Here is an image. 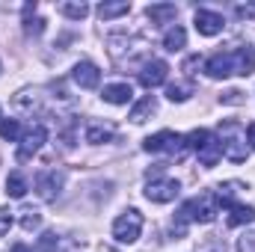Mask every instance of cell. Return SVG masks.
I'll use <instances>...</instances> for the list:
<instances>
[{
  "instance_id": "20",
  "label": "cell",
  "mask_w": 255,
  "mask_h": 252,
  "mask_svg": "<svg viewBox=\"0 0 255 252\" xmlns=\"http://www.w3.org/2000/svg\"><path fill=\"white\" fill-rule=\"evenodd\" d=\"M27 178L21 175V172H9V178H6V196H12V199H24L27 196Z\"/></svg>"
},
{
  "instance_id": "17",
  "label": "cell",
  "mask_w": 255,
  "mask_h": 252,
  "mask_svg": "<svg viewBox=\"0 0 255 252\" xmlns=\"http://www.w3.org/2000/svg\"><path fill=\"white\" fill-rule=\"evenodd\" d=\"M151 113H157V101H154V95H145V98H139V101L133 104V110H130V122L142 125Z\"/></svg>"
},
{
  "instance_id": "32",
  "label": "cell",
  "mask_w": 255,
  "mask_h": 252,
  "mask_svg": "<svg viewBox=\"0 0 255 252\" xmlns=\"http://www.w3.org/2000/svg\"><path fill=\"white\" fill-rule=\"evenodd\" d=\"M247 142H250V145L255 148V122H253L250 127H247Z\"/></svg>"
},
{
  "instance_id": "15",
  "label": "cell",
  "mask_w": 255,
  "mask_h": 252,
  "mask_svg": "<svg viewBox=\"0 0 255 252\" xmlns=\"http://www.w3.org/2000/svg\"><path fill=\"white\" fill-rule=\"evenodd\" d=\"M255 220V208L250 205H238V202H232L229 205V217H226V223L235 229V226H247V223H253Z\"/></svg>"
},
{
  "instance_id": "30",
  "label": "cell",
  "mask_w": 255,
  "mask_h": 252,
  "mask_svg": "<svg viewBox=\"0 0 255 252\" xmlns=\"http://www.w3.org/2000/svg\"><path fill=\"white\" fill-rule=\"evenodd\" d=\"M235 12H238V18H255V3H247V6H238Z\"/></svg>"
},
{
  "instance_id": "24",
  "label": "cell",
  "mask_w": 255,
  "mask_h": 252,
  "mask_svg": "<svg viewBox=\"0 0 255 252\" xmlns=\"http://www.w3.org/2000/svg\"><path fill=\"white\" fill-rule=\"evenodd\" d=\"M0 136L9 139V142H15V139L21 136V125H18V119H3V122H0Z\"/></svg>"
},
{
  "instance_id": "25",
  "label": "cell",
  "mask_w": 255,
  "mask_h": 252,
  "mask_svg": "<svg viewBox=\"0 0 255 252\" xmlns=\"http://www.w3.org/2000/svg\"><path fill=\"white\" fill-rule=\"evenodd\" d=\"M110 136H113V130H110V127H101V125H92L86 130V142H95V145H98V142H107Z\"/></svg>"
},
{
  "instance_id": "22",
  "label": "cell",
  "mask_w": 255,
  "mask_h": 252,
  "mask_svg": "<svg viewBox=\"0 0 255 252\" xmlns=\"http://www.w3.org/2000/svg\"><path fill=\"white\" fill-rule=\"evenodd\" d=\"M190 95H193L190 83H169V86H166V98H169L172 104H181V101H187Z\"/></svg>"
},
{
  "instance_id": "7",
  "label": "cell",
  "mask_w": 255,
  "mask_h": 252,
  "mask_svg": "<svg viewBox=\"0 0 255 252\" xmlns=\"http://www.w3.org/2000/svg\"><path fill=\"white\" fill-rule=\"evenodd\" d=\"M193 24H196V30H199L202 36H217V33H223V27H226L223 15H220V12H211V9H196Z\"/></svg>"
},
{
  "instance_id": "4",
  "label": "cell",
  "mask_w": 255,
  "mask_h": 252,
  "mask_svg": "<svg viewBox=\"0 0 255 252\" xmlns=\"http://www.w3.org/2000/svg\"><path fill=\"white\" fill-rule=\"evenodd\" d=\"M178 193H181V184H178L175 178H151V181L145 184V199L154 202V205H166V202H172Z\"/></svg>"
},
{
  "instance_id": "11",
  "label": "cell",
  "mask_w": 255,
  "mask_h": 252,
  "mask_svg": "<svg viewBox=\"0 0 255 252\" xmlns=\"http://www.w3.org/2000/svg\"><path fill=\"white\" fill-rule=\"evenodd\" d=\"M196 154H199V163H202V166H208V169H211V166H217V163H220V157H223L220 139H217L214 133H208V136H205V142L196 148Z\"/></svg>"
},
{
  "instance_id": "21",
  "label": "cell",
  "mask_w": 255,
  "mask_h": 252,
  "mask_svg": "<svg viewBox=\"0 0 255 252\" xmlns=\"http://www.w3.org/2000/svg\"><path fill=\"white\" fill-rule=\"evenodd\" d=\"M60 12H63L65 18H71V21H83L86 15H89V6L80 0H65V3H60Z\"/></svg>"
},
{
  "instance_id": "13",
  "label": "cell",
  "mask_w": 255,
  "mask_h": 252,
  "mask_svg": "<svg viewBox=\"0 0 255 252\" xmlns=\"http://www.w3.org/2000/svg\"><path fill=\"white\" fill-rule=\"evenodd\" d=\"M101 98L107 104H128L133 98V89H130V83H110V86H104Z\"/></svg>"
},
{
  "instance_id": "26",
  "label": "cell",
  "mask_w": 255,
  "mask_h": 252,
  "mask_svg": "<svg viewBox=\"0 0 255 252\" xmlns=\"http://www.w3.org/2000/svg\"><path fill=\"white\" fill-rule=\"evenodd\" d=\"M39 223H42L39 211H33V208L21 211V229H24V232H33V229H39Z\"/></svg>"
},
{
  "instance_id": "12",
  "label": "cell",
  "mask_w": 255,
  "mask_h": 252,
  "mask_svg": "<svg viewBox=\"0 0 255 252\" xmlns=\"http://www.w3.org/2000/svg\"><path fill=\"white\" fill-rule=\"evenodd\" d=\"M205 71H208V77H214V80L232 77V74H235V68H232V54H214V57L205 63Z\"/></svg>"
},
{
  "instance_id": "5",
  "label": "cell",
  "mask_w": 255,
  "mask_h": 252,
  "mask_svg": "<svg viewBox=\"0 0 255 252\" xmlns=\"http://www.w3.org/2000/svg\"><path fill=\"white\" fill-rule=\"evenodd\" d=\"M45 139H48V127L45 125H33L24 136H21V145H18V160L24 163V160H30L42 145H45Z\"/></svg>"
},
{
  "instance_id": "33",
  "label": "cell",
  "mask_w": 255,
  "mask_h": 252,
  "mask_svg": "<svg viewBox=\"0 0 255 252\" xmlns=\"http://www.w3.org/2000/svg\"><path fill=\"white\" fill-rule=\"evenodd\" d=\"M9 252H30V250H27L24 244H15V247H12V250H9Z\"/></svg>"
},
{
  "instance_id": "9",
  "label": "cell",
  "mask_w": 255,
  "mask_h": 252,
  "mask_svg": "<svg viewBox=\"0 0 255 252\" xmlns=\"http://www.w3.org/2000/svg\"><path fill=\"white\" fill-rule=\"evenodd\" d=\"M71 77H74V83H77L80 89H95V86L101 83V71H98V65L89 63V60H83V63L74 65Z\"/></svg>"
},
{
  "instance_id": "3",
  "label": "cell",
  "mask_w": 255,
  "mask_h": 252,
  "mask_svg": "<svg viewBox=\"0 0 255 252\" xmlns=\"http://www.w3.org/2000/svg\"><path fill=\"white\" fill-rule=\"evenodd\" d=\"M139 232H142V214L136 208H128L125 214L113 223V238L119 244H133L139 238Z\"/></svg>"
},
{
  "instance_id": "29",
  "label": "cell",
  "mask_w": 255,
  "mask_h": 252,
  "mask_svg": "<svg viewBox=\"0 0 255 252\" xmlns=\"http://www.w3.org/2000/svg\"><path fill=\"white\" fill-rule=\"evenodd\" d=\"M12 226V211L9 208H0V235H6Z\"/></svg>"
},
{
  "instance_id": "14",
  "label": "cell",
  "mask_w": 255,
  "mask_h": 252,
  "mask_svg": "<svg viewBox=\"0 0 255 252\" xmlns=\"http://www.w3.org/2000/svg\"><path fill=\"white\" fill-rule=\"evenodd\" d=\"M175 136H178V133H172V130H160V133H154V136H145L142 148H145L148 154H157V151H169V145L175 142Z\"/></svg>"
},
{
  "instance_id": "10",
  "label": "cell",
  "mask_w": 255,
  "mask_h": 252,
  "mask_svg": "<svg viewBox=\"0 0 255 252\" xmlns=\"http://www.w3.org/2000/svg\"><path fill=\"white\" fill-rule=\"evenodd\" d=\"M229 54H232V68H235V74L250 77L255 71V48L244 45V48H235V51H229Z\"/></svg>"
},
{
  "instance_id": "6",
  "label": "cell",
  "mask_w": 255,
  "mask_h": 252,
  "mask_svg": "<svg viewBox=\"0 0 255 252\" xmlns=\"http://www.w3.org/2000/svg\"><path fill=\"white\" fill-rule=\"evenodd\" d=\"M63 181H65L63 172H57V169H45V172H39V178H36V190H39V196H42L45 202H51V199L60 196Z\"/></svg>"
},
{
  "instance_id": "8",
  "label": "cell",
  "mask_w": 255,
  "mask_h": 252,
  "mask_svg": "<svg viewBox=\"0 0 255 252\" xmlns=\"http://www.w3.org/2000/svg\"><path fill=\"white\" fill-rule=\"evenodd\" d=\"M166 74H169V65L163 63V60H148V63L142 65V71H139V83L145 89H154V86H160L166 80Z\"/></svg>"
},
{
  "instance_id": "18",
  "label": "cell",
  "mask_w": 255,
  "mask_h": 252,
  "mask_svg": "<svg viewBox=\"0 0 255 252\" xmlns=\"http://www.w3.org/2000/svg\"><path fill=\"white\" fill-rule=\"evenodd\" d=\"M128 12H130V3H128V0H110V3H101V6H98V18H101V21L119 18V15H128Z\"/></svg>"
},
{
  "instance_id": "19",
  "label": "cell",
  "mask_w": 255,
  "mask_h": 252,
  "mask_svg": "<svg viewBox=\"0 0 255 252\" xmlns=\"http://www.w3.org/2000/svg\"><path fill=\"white\" fill-rule=\"evenodd\" d=\"M184 45H187V33H184V27L175 24L172 30H166V36H163V48H166V51L175 54V51H181Z\"/></svg>"
},
{
  "instance_id": "1",
  "label": "cell",
  "mask_w": 255,
  "mask_h": 252,
  "mask_svg": "<svg viewBox=\"0 0 255 252\" xmlns=\"http://www.w3.org/2000/svg\"><path fill=\"white\" fill-rule=\"evenodd\" d=\"M217 214H220V199H217V193H202V196H196V199H190V202L181 205L175 235H184V226H187V223H214Z\"/></svg>"
},
{
  "instance_id": "2",
  "label": "cell",
  "mask_w": 255,
  "mask_h": 252,
  "mask_svg": "<svg viewBox=\"0 0 255 252\" xmlns=\"http://www.w3.org/2000/svg\"><path fill=\"white\" fill-rule=\"evenodd\" d=\"M220 148L229 160L244 163L247 160V130L238 122H220Z\"/></svg>"
},
{
  "instance_id": "23",
  "label": "cell",
  "mask_w": 255,
  "mask_h": 252,
  "mask_svg": "<svg viewBox=\"0 0 255 252\" xmlns=\"http://www.w3.org/2000/svg\"><path fill=\"white\" fill-rule=\"evenodd\" d=\"M36 95H39L36 89H21V92L15 95V107H18V110H33V107H36V101H39Z\"/></svg>"
},
{
  "instance_id": "28",
  "label": "cell",
  "mask_w": 255,
  "mask_h": 252,
  "mask_svg": "<svg viewBox=\"0 0 255 252\" xmlns=\"http://www.w3.org/2000/svg\"><path fill=\"white\" fill-rule=\"evenodd\" d=\"M238 250H241V252H255V232L244 235V238L238 241Z\"/></svg>"
},
{
  "instance_id": "31",
  "label": "cell",
  "mask_w": 255,
  "mask_h": 252,
  "mask_svg": "<svg viewBox=\"0 0 255 252\" xmlns=\"http://www.w3.org/2000/svg\"><path fill=\"white\" fill-rule=\"evenodd\" d=\"M241 95H244V92L232 89V92H226V95H223V101H226V104H244V98H241Z\"/></svg>"
},
{
  "instance_id": "27",
  "label": "cell",
  "mask_w": 255,
  "mask_h": 252,
  "mask_svg": "<svg viewBox=\"0 0 255 252\" xmlns=\"http://www.w3.org/2000/svg\"><path fill=\"white\" fill-rule=\"evenodd\" d=\"M24 33L27 36H42L45 33V18H24Z\"/></svg>"
},
{
  "instance_id": "16",
  "label": "cell",
  "mask_w": 255,
  "mask_h": 252,
  "mask_svg": "<svg viewBox=\"0 0 255 252\" xmlns=\"http://www.w3.org/2000/svg\"><path fill=\"white\" fill-rule=\"evenodd\" d=\"M145 15L151 18V24H169V21H175L178 9H175V3H154L145 9Z\"/></svg>"
}]
</instances>
